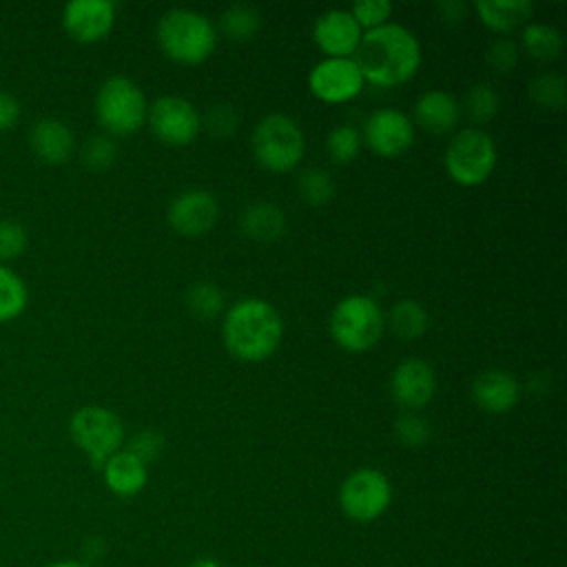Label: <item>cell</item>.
Returning <instances> with one entry per match:
<instances>
[{
	"label": "cell",
	"mask_w": 567,
	"mask_h": 567,
	"mask_svg": "<svg viewBox=\"0 0 567 567\" xmlns=\"http://www.w3.org/2000/svg\"><path fill=\"white\" fill-rule=\"evenodd\" d=\"M44 567H86V565L80 563V560H55V563H49Z\"/></svg>",
	"instance_id": "60d3db41"
},
{
	"label": "cell",
	"mask_w": 567,
	"mask_h": 567,
	"mask_svg": "<svg viewBox=\"0 0 567 567\" xmlns=\"http://www.w3.org/2000/svg\"><path fill=\"white\" fill-rule=\"evenodd\" d=\"M27 244H29V235L20 221L0 219V264L20 257Z\"/></svg>",
	"instance_id": "836d02e7"
},
{
	"label": "cell",
	"mask_w": 567,
	"mask_h": 567,
	"mask_svg": "<svg viewBox=\"0 0 567 567\" xmlns=\"http://www.w3.org/2000/svg\"><path fill=\"white\" fill-rule=\"evenodd\" d=\"M361 131L352 124H339L334 126L326 137V151L332 162L348 164L352 162L361 151Z\"/></svg>",
	"instance_id": "f546056e"
},
{
	"label": "cell",
	"mask_w": 567,
	"mask_h": 567,
	"mask_svg": "<svg viewBox=\"0 0 567 567\" xmlns=\"http://www.w3.org/2000/svg\"><path fill=\"white\" fill-rule=\"evenodd\" d=\"M250 146L255 159L264 168L286 173L301 162L306 153V135L295 117L286 113H270L255 124Z\"/></svg>",
	"instance_id": "277c9868"
},
{
	"label": "cell",
	"mask_w": 567,
	"mask_h": 567,
	"mask_svg": "<svg viewBox=\"0 0 567 567\" xmlns=\"http://www.w3.org/2000/svg\"><path fill=\"white\" fill-rule=\"evenodd\" d=\"M529 100L543 111H560L567 100V82L556 71H543L527 84Z\"/></svg>",
	"instance_id": "4316f807"
},
{
	"label": "cell",
	"mask_w": 567,
	"mask_h": 567,
	"mask_svg": "<svg viewBox=\"0 0 567 567\" xmlns=\"http://www.w3.org/2000/svg\"><path fill=\"white\" fill-rule=\"evenodd\" d=\"M365 80L354 58H323L308 73L310 93L326 104L354 100Z\"/></svg>",
	"instance_id": "8fae6325"
},
{
	"label": "cell",
	"mask_w": 567,
	"mask_h": 567,
	"mask_svg": "<svg viewBox=\"0 0 567 567\" xmlns=\"http://www.w3.org/2000/svg\"><path fill=\"white\" fill-rule=\"evenodd\" d=\"M434 392L436 374L423 359H405L392 370L390 394L401 408H405V412H414L427 405Z\"/></svg>",
	"instance_id": "2e32d148"
},
{
	"label": "cell",
	"mask_w": 567,
	"mask_h": 567,
	"mask_svg": "<svg viewBox=\"0 0 567 567\" xmlns=\"http://www.w3.org/2000/svg\"><path fill=\"white\" fill-rule=\"evenodd\" d=\"M470 394L478 410L487 414H505L518 403L520 383L507 370L487 368L472 381Z\"/></svg>",
	"instance_id": "e0dca14e"
},
{
	"label": "cell",
	"mask_w": 567,
	"mask_h": 567,
	"mask_svg": "<svg viewBox=\"0 0 567 567\" xmlns=\"http://www.w3.org/2000/svg\"><path fill=\"white\" fill-rule=\"evenodd\" d=\"M80 155H82L84 166H89L91 171H106L109 166H113V162L117 157V144L113 142L111 135L100 133V135L89 137L82 144Z\"/></svg>",
	"instance_id": "1f68e13d"
},
{
	"label": "cell",
	"mask_w": 567,
	"mask_h": 567,
	"mask_svg": "<svg viewBox=\"0 0 567 567\" xmlns=\"http://www.w3.org/2000/svg\"><path fill=\"white\" fill-rule=\"evenodd\" d=\"M162 447H164V436L155 430H142V432H135L128 441H126V452L133 454L137 461H142L144 465L153 463L159 454H162Z\"/></svg>",
	"instance_id": "8d00e7d4"
},
{
	"label": "cell",
	"mask_w": 567,
	"mask_h": 567,
	"mask_svg": "<svg viewBox=\"0 0 567 567\" xmlns=\"http://www.w3.org/2000/svg\"><path fill=\"white\" fill-rule=\"evenodd\" d=\"M188 567H219L213 558H197V560H193Z\"/></svg>",
	"instance_id": "b9f144b4"
},
{
	"label": "cell",
	"mask_w": 567,
	"mask_h": 567,
	"mask_svg": "<svg viewBox=\"0 0 567 567\" xmlns=\"http://www.w3.org/2000/svg\"><path fill=\"white\" fill-rule=\"evenodd\" d=\"M29 146L44 164H64L73 148L75 135L60 117H40L29 131Z\"/></svg>",
	"instance_id": "ac0fdd59"
},
{
	"label": "cell",
	"mask_w": 567,
	"mask_h": 567,
	"mask_svg": "<svg viewBox=\"0 0 567 567\" xmlns=\"http://www.w3.org/2000/svg\"><path fill=\"white\" fill-rule=\"evenodd\" d=\"M239 124V115L230 104H215L206 111L202 117V126L213 135V137H228L235 133Z\"/></svg>",
	"instance_id": "e575fe53"
},
{
	"label": "cell",
	"mask_w": 567,
	"mask_h": 567,
	"mask_svg": "<svg viewBox=\"0 0 567 567\" xmlns=\"http://www.w3.org/2000/svg\"><path fill=\"white\" fill-rule=\"evenodd\" d=\"M20 115H22L20 100L13 93L0 89V133L11 131L18 124Z\"/></svg>",
	"instance_id": "f35d334b"
},
{
	"label": "cell",
	"mask_w": 567,
	"mask_h": 567,
	"mask_svg": "<svg viewBox=\"0 0 567 567\" xmlns=\"http://www.w3.org/2000/svg\"><path fill=\"white\" fill-rule=\"evenodd\" d=\"M115 24V2L111 0H71L62 9L64 31L82 44L104 40Z\"/></svg>",
	"instance_id": "5bb4252c"
},
{
	"label": "cell",
	"mask_w": 567,
	"mask_h": 567,
	"mask_svg": "<svg viewBox=\"0 0 567 567\" xmlns=\"http://www.w3.org/2000/svg\"><path fill=\"white\" fill-rule=\"evenodd\" d=\"M297 188L303 202L312 204V206H323L332 199L334 195V182L332 175L323 168H306L299 179H297Z\"/></svg>",
	"instance_id": "4dcf8cb0"
},
{
	"label": "cell",
	"mask_w": 567,
	"mask_h": 567,
	"mask_svg": "<svg viewBox=\"0 0 567 567\" xmlns=\"http://www.w3.org/2000/svg\"><path fill=\"white\" fill-rule=\"evenodd\" d=\"M363 80L374 86H399L408 82L421 64L419 38L399 22L368 29L354 51Z\"/></svg>",
	"instance_id": "6da1fadb"
},
{
	"label": "cell",
	"mask_w": 567,
	"mask_h": 567,
	"mask_svg": "<svg viewBox=\"0 0 567 567\" xmlns=\"http://www.w3.org/2000/svg\"><path fill=\"white\" fill-rule=\"evenodd\" d=\"M496 157L494 137L478 126H465L447 142L443 164L456 184L478 186L496 168Z\"/></svg>",
	"instance_id": "52a82bcc"
},
{
	"label": "cell",
	"mask_w": 567,
	"mask_h": 567,
	"mask_svg": "<svg viewBox=\"0 0 567 567\" xmlns=\"http://www.w3.org/2000/svg\"><path fill=\"white\" fill-rule=\"evenodd\" d=\"M394 434L405 447H421L430 439V425L416 412H403L394 421Z\"/></svg>",
	"instance_id": "d6a6232c"
},
{
	"label": "cell",
	"mask_w": 567,
	"mask_h": 567,
	"mask_svg": "<svg viewBox=\"0 0 567 567\" xmlns=\"http://www.w3.org/2000/svg\"><path fill=\"white\" fill-rule=\"evenodd\" d=\"M166 219L173 230L186 237H199L208 233L219 219V202L210 190L188 188L173 197L166 210Z\"/></svg>",
	"instance_id": "4fadbf2b"
},
{
	"label": "cell",
	"mask_w": 567,
	"mask_h": 567,
	"mask_svg": "<svg viewBox=\"0 0 567 567\" xmlns=\"http://www.w3.org/2000/svg\"><path fill=\"white\" fill-rule=\"evenodd\" d=\"M518 55H520V49L512 38H496L485 51L487 64L494 73H509L516 66Z\"/></svg>",
	"instance_id": "74e56055"
},
{
	"label": "cell",
	"mask_w": 567,
	"mask_h": 567,
	"mask_svg": "<svg viewBox=\"0 0 567 567\" xmlns=\"http://www.w3.org/2000/svg\"><path fill=\"white\" fill-rule=\"evenodd\" d=\"M102 476L106 487L117 496H135L144 489L148 472L142 461H137L126 450H117L102 465Z\"/></svg>",
	"instance_id": "ffe728a7"
},
{
	"label": "cell",
	"mask_w": 567,
	"mask_h": 567,
	"mask_svg": "<svg viewBox=\"0 0 567 567\" xmlns=\"http://www.w3.org/2000/svg\"><path fill=\"white\" fill-rule=\"evenodd\" d=\"M439 13H441V20L450 22V24H456L465 18V4L458 2V0H445V2H439L436 4Z\"/></svg>",
	"instance_id": "ab89813d"
},
{
	"label": "cell",
	"mask_w": 567,
	"mask_h": 567,
	"mask_svg": "<svg viewBox=\"0 0 567 567\" xmlns=\"http://www.w3.org/2000/svg\"><path fill=\"white\" fill-rule=\"evenodd\" d=\"M498 106H501V97H498L496 89L492 84H487V82L472 84L467 89V93H465V100H463L465 113L476 124L489 122L498 113Z\"/></svg>",
	"instance_id": "f1b7e54d"
},
{
	"label": "cell",
	"mask_w": 567,
	"mask_h": 567,
	"mask_svg": "<svg viewBox=\"0 0 567 567\" xmlns=\"http://www.w3.org/2000/svg\"><path fill=\"white\" fill-rule=\"evenodd\" d=\"M363 29L350 13V9H328L323 11L312 27V38L326 58H352Z\"/></svg>",
	"instance_id": "9a60e30c"
},
{
	"label": "cell",
	"mask_w": 567,
	"mask_h": 567,
	"mask_svg": "<svg viewBox=\"0 0 567 567\" xmlns=\"http://www.w3.org/2000/svg\"><path fill=\"white\" fill-rule=\"evenodd\" d=\"M390 328L403 341H414L430 328V315L416 299H399L390 308Z\"/></svg>",
	"instance_id": "603a6c76"
},
{
	"label": "cell",
	"mask_w": 567,
	"mask_h": 567,
	"mask_svg": "<svg viewBox=\"0 0 567 567\" xmlns=\"http://www.w3.org/2000/svg\"><path fill=\"white\" fill-rule=\"evenodd\" d=\"M392 501L390 478L372 467L354 470L346 476L339 489V505L343 514L357 523L379 518Z\"/></svg>",
	"instance_id": "9c48e42d"
},
{
	"label": "cell",
	"mask_w": 567,
	"mask_h": 567,
	"mask_svg": "<svg viewBox=\"0 0 567 567\" xmlns=\"http://www.w3.org/2000/svg\"><path fill=\"white\" fill-rule=\"evenodd\" d=\"M474 9L481 22L496 33H507L527 24L534 13V4L529 0H476Z\"/></svg>",
	"instance_id": "44dd1931"
},
{
	"label": "cell",
	"mask_w": 567,
	"mask_h": 567,
	"mask_svg": "<svg viewBox=\"0 0 567 567\" xmlns=\"http://www.w3.org/2000/svg\"><path fill=\"white\" fill-rule=\"evenodd\" d=\"M29 306L27 281L7 264H0V323L18 319Z\"/></svg>",
	"instance_id": "cb8c5ba5"
},
{
	"label": "cell",
	"mask_w": 567,
	"mask_h": 567,
	"mask_svg": "<svg viewBox=\"0 0 567 567\" xmlns=\"http://www.w3.org/2000/svg\"><path fill=\"white\" fill-rule=\"evenodd\" d=\"M186 306L199 319H213L224 310V292L215 281H195L186 290Z\"/></svg>",
	"instance_id": "83f0119b"
},
{
	"label": "cell",
	"mask_w": 567,
	"mask_h": 567,
	"mask_svg": "<svg viewBox=\"0 0 567 567\" xmlns=\"http://www.w3.org/2000/svg\"><path fill=\"white\" fill-rule=\"evenodd\" d=\"M361 140L377 155L396 157L412 146L414 124L408 113L392 106H381L365 117Z\"/></svg>",
	"instance_id": "7c38bea8"
},
{
	"label": "cell",
	"mask_w": 567,
	"mask_h": 567,
	"mask_svg": "<svg viewBox=\"0 0 567 567\" xmlns=\"http://www.w3.org/2000/svg\"><path fill=\"white\" fill-rule=\"evenodd\" d=\"M520 42L536 60H551L563 51V33L549 22H527L523 27Z\"/></svg>",
	"instance_id": "d4e9b609"
},
{
	"label": "cell",
	"mask_w": 567,
	"mask_h": 567,
	"mask_svg": "<svg viewBox=\"0 0 567 567\" xmlns=\"http://www.w3.org/2000/svg\"><path fill=\"white\" fill-rule=\"evenodd\" d=\"M146 122L153 135L168 146H186L202 131V115L182 95H162L148 104Z\"/></svg>",
	"instance_id": "30bf717a"
},
{
	"label": "cell",
	"mask_w": 567,
	"mask_h": 567,
	"mask_svg": "<svg viewBox=\"0 0 567 567\" xmlns=\"http://www.w3.org/2000/svg\"><path fill=\"white\" fill-rule=\"evenodd\" d=\"M71 441L89 456L95 470H102L124 443L122 419L104 405H82L69 419Z\"/></svg>",
	"instance_id": "ba28073f"
},
{
	"label": "cell",
	"mask_w": 567,
	"mask_h": 567,
	"mask_svg": "<svg viewBox=\"0 0 567 567\" xmlns=\"http://www.w3.org/2000/svg\"><path fill=\"white\" fill-rule=\"evenodd\" d=\"M385 317L370 295H348L330 312V334L348 352H365L379 343Z\"/></svg>",
	"instance_id": "5b68a950"
},
{
	"label": "cell",
	"mask_w": 567,
	"mask_h": 567,
	"mask_svg": "<svg viewBox=\"0 0 567 567\" xmlns=\"http://www.w3.org/2000/svg\"><path fill=\"white\" fill-rule=\"evenodd\" d=\"M350 13L354 16V20L359 22L361 29H374L381 27L385 22H390V13H392V2L388 0H359L350 7Z\"/></svg>",
	"instance_id": "d590c367"
},
{
	"label": "cell",
	"mask_w": 567,
	"mask_h": 567,
	"mask_svg": "<svg viewBox=\"0 0 567 567\" xmlns=\"http://www.w3.org/2000/svg\"><path fill=\"white\" fill-rule=\"evenodd\" d=\"M239 226L255 241H275L286 230V215L272 202H255L241 210Z\"/></svg>",
	"instance_id": "7402d4cb"
},
{
	"label": "cell",
	"mask_w": 567,
	"mask_h": 567,
	"mask_svg": "<svg viewBox=\"0 0 567 567\" xmlns=\"http://www.w3.org/2000/svg\"><path fill=\"white\" fill-rule=\"evenodd\" d=\"M219 29L230 40H237V42L250 40L261 29V13L257 7L246 2L230 4L219 16Z\"/></svg>",
	"instance_id": "484cf974"
},
{
	"label": "cell",
	"mask_w": 567,
	"mask_h": 567,
	"mask_svg": "<svg viewBox=\"0 0 567 567\" xmlns=\"http://www.w3.org/2000/svg\"><path fill=\"white\" fill-rule=\"evenodd\" d=\"M159 49L179 64H199L217 47V31L208 16L195 9H168L157 22Z\"/></svg>",
	"instance_id": "3957f363"
},
{
	"label": "cell",
	"mask_w": 567,
	"mask_h": 567,
	"mask_svg": "<svg viewBox=\"0 0 567 567\" xmlns=\"http://www.w3.org/2000/svg\"><path fill=\"white\" fill-rule=\"evenodd\" d=\"M281 337L284 321L275 306L266 299H237L224 315L221 339L226 350L239 361H266L279 348Z\"/></svg>",
	"instance_id": "7a4b0ae2"
},
{
	"label": "cell",
	"mask_w": 567,
	"mask_h": 567,
	"mask_svg": "<svg viewBox=\"0 0 567 567\" xmlns=\"http://www.w3.org/2000/svg\"><path fill=\"white\" fill-rule=\"evenodd\" d=\"M148 102L126 75L106 78L95 93V117L109 135H131L146 122Z\"/></svg>",
	"instance_id": "8992f818"
},
{
	"label": "cell",
	"mask_w": 567,
	"mask_h": 567,
	"mask_svg": "<svg viewBox=\"0 0 567 567\" xmlns=\"http://www.w3.org/2000/svg\"><path fill=\"white\" fill-rule=\"evenodd\" d=\"M458 117H461L458 100L443 89H430L421 93L419 100L414 102V120L419 126H423L430 133L452 131Z\"/></svg>",
	"instance_id": "d6986e66"
}]
</instances>
